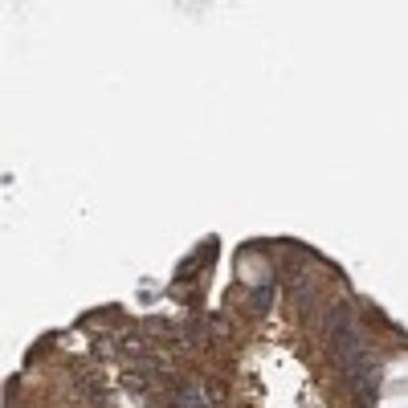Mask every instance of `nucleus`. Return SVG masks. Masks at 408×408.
<instances>
[{"label":"nucleus","instance_id":"obj_1","mask_svg":"<svg viewBox=\"0 0 408 408\" xmlns=\"http://www.w3.org/2000/svg\"><path fill=\"white\" fill-rule=\"evenodd\" d=\"M172 408H212L209 396L200 388H192V384H180L176 392H172Z\"/></svg>","mask_w":408,"mask_h":408},{"label":"nucleus","instance_id":"obj_2","mask_svg":"<svg viewBox=\"0 0 408 408\" xmlns=\"http://www.w3.org/2000/svg\"><path fill=\"white\" fill-rule=\"evenodd\" d=\"M270 286H253V290H249V310H253V314H265V310H270Z\"/></svg>","mask_w":408,"mask_h":408}]
</instances>
